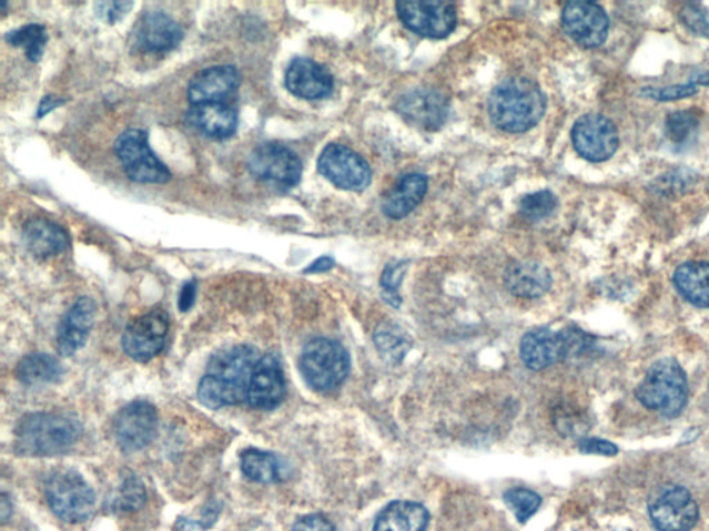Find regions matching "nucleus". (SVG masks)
<instances>
[{"label":"nucleus","instance_id":"obj_40","mask_svg":"<svg viewBox=\"0 0 709 531\" xmlns=\"http://www.w3.org/2000/svg\"><path fill=\"white\" fill-rule=\"evenodd\" d=\"M135 6L132 2H99L94 4V11L99 19L108 21L109 24H115L117 21L124 19L130 10Z\"/></svg>","mask_w":709,"mask_h":531},{"label":"nucleus","instance_id":"obj_45","mask_svg":"<svg viewBox=\"0 0 709 531\" xmlns=\"http://www.w3.org/2000/svg\"><path fill=\"white\" fill-rule=\"evenodd\" d=\"M334 266V262L332 258H327V256H325V258H321L317 259L315 262V264H312L308 268H306V273H322V272H327L331 270V268Z\"/></svg>","mask_w":709,"mask_h":531},{"label":"nucleus","instance_id":"obj_43","mask_svg":"<svg viewBox=\"0 0 709 531\" xmlns=\"http://www.w3.org/2000/svg\"><path fill=\"white\" fill-rule=\"evenodd\" d=\"M195 293H197V287H195V283H188L183 285L181 294H179L178 306L183 313L192 309L195 299Z\"/></svg>","mask_w":709,"mask_h":531},{"label":"nucleus","instance_id":"obj_4","mask_svg":"<svg viewBox=\"0 0 709 531\" xmlns=\"http://www.w3.org/2000/svg\"><path fill=\"white\" fill-rule=\"evenodd\" d=\"M688 396V378L673 359L656 361L636 388V398L641 405L668 418L678 417L683 411Z\"/></svg>","mask_w":709,"mask_h":531},{"label":"nucleus","instance_id":"obj_39","mask_svg":"<svg viewBox=\"0 0 709 531\" xmlns=\"http://www.w3.org/2000/svg\"><path fill=\"white\" fill-rule=\"evenodd\" d=\"M406 268L407 266L405 262H395V264L385 267V270L382 274V287L385 289V294H387L389 298L399 300L398 295H396V290H398L402 278L405 276Z\"/></svg>","mask_w":709,"mask_h":531},{"label":"nucleus","instance_id":"obj_17","mask_svg":"<svg viewBox=\"0 0 709 531\" xmlns=\"http://www.w3.org/2000/svg\"><path fill=\"white\" fill-rule=\"evenodd\" d=\"M396 111L411 125L437 131L448 119L449 108L443 93L434 89H415L398 100Z\"/></svg>","mask_w":709,"mask_h":531},{"label":"nucleus","instance_id":"obj_47","mask_svg":"<svg viewBox=\"0 0 709 531\" xmlns=\"http://www.w3.org/2000/svg\"><path fill=\"white\" fill-rule=\"evenodd\" d=\"M691 83H693V85L699 86H709V72H706V74H701L697 78H695L693 81H691Z\"/></svg>","mask_w":709,"mask_h":531},{"label":"nucleus","instance_id":"obj_10","mask_svg":"<svg viewBox=\"0 0 709 531\" xmlns=\"http://www.w3.org/2000/svg\"><path fill=\"white\" fill-rule=\"evenodd\" d=\"M249 170L260 181L294 187L303 175V164L294 151L281 143H264L250 155Z\"/></svg>","mask_w":709,"mask_h":531},{"label":"nucleus","instance_id":"obj_44","mask_svg":"<svg viewBox=\"0 0 709 531\" xmlns=\"http://www.w3.org/2000/svg\"><path fill=\"white\" fill-rule=\"evenodd\" d=\"M63 103H64L63 100L55 99L53 96L44 98L42 100L41 105H39V110H38L39 119H41V116L43 115H47L48 113H50V111H52L55 108H59V105Z\"/></svg>","mask_w":709,"mask_h":531},{"label":"nucleus","instance_id":"obj_37","mask_svg":"<svg viewBox=\"0 0 709 531\" xmlns=\"http://www.w3.org/2000/svg\"><path fill=\"white\" fill-rule=\"evenodd\" d=\"M680 20L697 35L709 38V10L701 4H688L680 10Z\"/></svg>","mask_w":709,"mask_h":531},{"label":"nucleus","instance_id":"obj_31","mask_svg":"<svg viewBox=\"0 0 709 531\" xmlns=\"http://www.w3.org/2000/svg\"><path fill=\"white\" fill-rule=\"evenodd\" d=\"M6 41L13 44L14 48L24 49L28 60L38 63L42 59L44 48H47V28L39 24H28L19 30L10 31L6 35Z\"/></svg>","mask_w":709,"mask_h":531},{"label":"nucleus","instance_id":"obj_6","mask_svg":"<svg viewBox=\"0 0 709 531\" xmlns=\"http://www.w3.org/2000/svg\"><path fill=\"white\" fill-rule=\"evenodd\" d=\"M300 368L312 389L331 392L347 379L350 356L336 340L314 339L301 354Z\"/></svg>","mask_w":709,"mask_h":531},{"label":"nucleus","instance_id":"obj_25","mask_svg":"<svg viewBox=\"0 0 709 531\" xmlns=\"http://www.w3.org/2000/svg\"><path fill=\"white\" fill-rule=\"evenodd\" d=\"M428 188L427 177L411 173L401 178L383 200V212L391 219H402L422 203Z\"/></svg>","mask_w":709,"mask_h":531},{"label":"nucleus","instance_id":"obj_34","mask_svg":"<svg viewBox=\"0 0 709 531\" xmlns=\"http://www.w3.org/2000/svg\"><path fill=\"white\" fill-rule=\"evenodd\" d=\"M505 502L515 513L518 521L526 523L540 507V497L528 489H512L506 491Z\"/></svg>","mask_w":709,"mask_h":531},{"label":"nucleus","instance_id":"obj_20","mask_svg":"<svg viewBox=\"0 0 709 531\" xmlns=\"http://www.w3.org/2000/svg\"><path fill=\"white\" fill-rule=\"evenodd\" d=\"M94 318H97V305L88 296L78 299L67 310L61 318L58 331V348L61 355L72 356L85 346Z\"/></svg>","mask_w":709,"mask_h":531},{"label":"nucleus","instance_id":"obj_33","mask_svg":"<svg viewBox=\"0 0 709 531\" xmlns=\"http://www.w3.org/2000/svg\"><path fill=\"white\" fill-rule=\"evenodd\" d=\"M700 127L699 115L695 111H677L668 115L666 121V133L669 142L675 145H685L695 137Z\"/></svg>","mask_w":709,"mask_h":531},{"label":"nucleus","instance_id":"obj_29","mask_svg":"<svg viewBox=\"0 0 709 531\" xmlns=\"http://www.w3.org/2000/svg\"><path fill=\"white\" fill-rule=\"evenodd\" d=\"M63 376V367L55 357L48 354H32L19 361L16 377L26 387H43L59 381Z\"/></svg>","mask_w":709,"mask_h":531},{"label":"nucleus","instance_id":"obj_35","mask_svg":"<svg viewBox=\"0 0 709 531\" xmlns=\"http://www.w3.org/2000/svg\"><path fill=\"white\" fill-rule=\"evenodd\" d=\"M557 208V198L547 190L527 195L521 201L520 211L524 217L538 222L550 216Z\"/></svg>","mask_w":709,"mask_h":531},{"label":"nucleus","instance_id":"obj_28","mask_svg":"<svg viewBox=\"0 0 709 531\" xmlns=\"http://www.w3.org/2000/svg\"><path fill=\"white\" fill-rule=\"evenodd\" d=\"M673 284L690 304L709 307V264L689 262L679 266L673 274Z\"/></svg>","mask_w":709,"mask_h":531},{"label":"nucleus","instance_id":"obj_8","mask_svg":"<svg viewBox=\"0 0 709 531\" xmlns=\"http://www.w3.org/2000/svg\"><path fill=\"white\" fill-rule=\"evenodd\" d=\"M585 335L577 329H564L555 333L551 329L539 328L528 333L521 340V359L524 365L534 371L556 365L574 351L583 348Z\"/></svg>","mask_w":709,"mask_h":531},{"label":"nucleus","instance_id":"obj_5","mask_svg":"<svg viewBox=\"0 0 709 531\" xmlns=\"http://www.w3.org/2000/svg\"><path fill=\"white\" fill-rule=\"evenodd\" d=\"M44 496L50 510L67 523L88 521L97 504L91 486L72 469H60L50 474L44 483Z\"/></svg>","mask_w":709,"mask_h":531},{"label":"nucleus","instance_id":"obj_24","mask_svg":"<svg viewBox=\"0 0 709 531\" xmlns=\"http://www.w3.org/2000/svg\"><path fill=\"white\" fill-rule=\"evenodd\" d=\"M505 285L513 295L536 299L551 287L550 272L536 262H518L507 267Z\"/></svg>","mask_w":709,"mask_h":531},{"label":"nucleus","instance_id":"obj_3","mask_svg":"<svg viewBox=\"0 0 709 531\" xmlns=\"http://www.w3.org/2000/svg\"><path fill=\"white\" fill-rule=\"evenodd\" d=\"M83 429L65 412H38L21 419L16 428V450L22 456L64 455L80 441Z\"/></svg>","mask_w":709,"mask_h":531},{"label":"nucleus","instance_id":"obj_36","mask_svg":"<svg viewBox=\"0 0 709 531\" xmlns=\"http://www.w3.org/2000/svg\"><path fill=\"white\" fill-rule=\"evenodd\" d=\"M146 501V490L141 482V479L136 478L133 473H128L122 479V484L119 496V506L125 511H136Z\"/></svg>","mask_w":709,"mask_h":531},{"label":"nucleus","instance_id":"obj_9","mask_svg":"<svg viewBox=\"0 0 709 531\" xmlns=\"http://www.w3.org/2000/svg\"><path fill=\"white\" fill-rule=\"evenodd\" d=\"M649 512L652 524L660 531H689L700 518L693 496L677 484L658 489L650 499Z\"/></svg>","mask_w":709,"mask_h":531},{"label":"nucleus","instance_id":"obj_11","mask_svg":"<svg viewBox=\"0 0 709 531\" xmlns=\"http://www.w3.org/2000/svg\"><path fill=\"white\" fill-rule=\"evenodd\" d=\"M169 329V315L163 309L150 310L128 324L122 348L133 360L150 361L163 351Z\"/></svg>","mask_w":709,"mask_h":531},{"label":"nucleus","instance_id":"obj_27","mask_svg":"<svg viewBox=\"0 0 709 531\" xmlns=\"http://www.w3.org/2000/svg\"><path fill=\"white\" fill-rule=\"evenodd\" d=\"M428 522V511L423 506L396 501L379 513L373 531H427Z\"/></svg>","mask_w":709,"mask_h":531},{"label":"nucleus","instance_id":"obj_18","mask_svg":"<svg viewBox=\"0 0 709 531\" xmlns=\"http://www.w3.org/2000/svg\"><path fill=\"white\" fill-rule=\"evenodd\" d=\"M286 396V381L275 355L262 356L256 362L249 389V405L256 410H273Z\"/></svg>","mask_w":709,"mask_h":531},{"label":"nucleus","instance_id":"obj_15","mask_svg":"<svg viewBox=\"0 0 709 531\" xmlns=\"http://www.w3.org/2000/svg\"><path fill=\"white\" fill-rule=\"evenodd\" d=\"M396 11L402 22L417 35L445 38L456 27V9L448 2H399Z\"/></svg>","mask_w":709,"mask_h":531},{"label":"nucleus","instance_id":"obj_26","mask_svg":"<svg viewBox=\"0 0 709 531\" xmlns=\"http://www.w3.org/2000/svg\"><path fill=\"white\" fill-rule=\"evenodd\" d=\"M22 239L28 251L38 258H49L63 253L69 245L64 228L47 219L28 222L22 231Z\"/></svg>","mask_w":709,"mask_h":531},{"label":"nucleus","instance_id":"obj_14","mask_svg":"<svg viewBox=\"0 0 709 531\" xmlns=\"http://www.w3.org/2000/svg\"><path fill=\"white\" fill-rule=\"evenodd\" d=\"M575 150L590 162L610 160L619 145L616 125L600 114L580 116L571 132Z\"/></svg>","mask_w":709,"mask_h":531},{"label":"nucleus","instance_id":"obj_7","mask_svg":"<svg viewBox=\"0 0 709 531\" xmlns=\"http://www.w3.org/2000/svg\"><path fill=\"white\" fill-rule=\"evenodd\" d=\"M114 151L131 181L150 184H163L170 181L169 167L150 149L148 132L125 131L117 139Z\"/></svg>","mask_w":709,"mask_h":531},{"label":"nucleus","instance_id":"obj_16","mask_svg":"<svg viewBox=\"0 0 709 531\" xmlns=\"http://www.w3.org/2000/svg\"><path fill=\"white\" fill-rule=\"evenodd\" d=\"M563 27L575 42L585 48H599L606 42L610 21L599 4L571 2L563 10Z\"/></svg>","mask_w":709,"mask_h":531},{"label":"nucleus","instance_id":"obj_2","mask_svg":"<svg viewBox=\"0 0 709 531\" xmlns=\"http://www.w3.org/2000/svg\"><path fill=\"white\" fill-rule=\"evenodd\" d=\"M489 116L499 130L523 133L533 130L546 110V99L538 83L513 76L500 82L490 93Z\"/></svg>","mask_w":709,"mask_h":531},{"label":"nucleus","instance_id":"obj_22","mask_svg":"<svg viewBox=\"0 0 709 531\" xmlns=\"http://www.w3.org/2000/svg\"><path fill=\"white\" fill-rule=\"evenodd\" d=\"M135 37L139 47L143 50L164 53L179 47L183 39V30L170 16L153 11L139 21Z\"/></svg>","mask_w":709,"mask_h":531},{"label":"nucleus","instance_id":"obj_38","mask_svg":"<svg viewBox=\"0 0 709 531\" xmlns=\"http://www.w3.org/2000/svg\"><path fill=\"white\" fill-rule=\"evenodd\" d=\"M699 92L693 83L689 85H673L667 88H645L641 89V96L657 100V102H675V100L693 96Z\"/></svg>","mask_w":709,"mask_h":531},{"label":"nucleus","instance_id":"obj_1","mask_svg":"<svg viewBox=\"0 0 709 531\" xmlns=\"http://www.w3.org/2000/svg\"><path fill=\"white\" fill-rule=\"evenodd\" d=\"M261 357L249 345L232 346L216 354L200 381L199 400L212 410L247 401L251 378Z\"/></svg>","mask_w":709,"mask_h":531},{"label":"nucleus","instance_id":"obj_42","mask_svg":"<svg viewBox=\"0 0 709 531\" xmlns=\"http://www.w3.org/2000/svg\"><path fill=\"white\" fill-rule=\"evenodd\" d=\"M293 531H336V529L325 517L308 515L295 523Z\"/></svg>","mask_w":709,"mask_h":531},{"label":"nucleus","instance_id":"obj_30","mask_svg":"<svg viewBox=\"0 0 709 531\" xmlns=\"http://www.w3.org/2000/svg\"><path fill=\"white\" fill-rule=\"evenodd\" d=\"M242 471L256 483H276L282 478L281 463L271 452L250 449L242 456Z\"/></svg>","mask_w":709,"mask_h":531},{"label":"nucleus","instance_id":"obj_19","mask_svg":"<svg viewBox=\"0 0 709 531\" xmlns=\"http://www.w3.org/2000/svg\"><path fill=\"white\" fill-rule=\"evenodd\" d=\"M239 85L240 74L233 65L209 67L189 82L188 99L192 105L223 102Z\"/></svg>","mask_w":709,"mask_h":531},{"label":"nucleus","instance_id":"obj_13","mask_svg":"<svg viewBox=\"0 0 709 531\" xmlns=\"http://www.w3.org/2000/svg\"><path fill=\"white\" fill-rule=\"evenodd\" d=\"M159 428L158 410L148 401H133L114 419V436L121 450L139 451L152 443Z\"/></svg>","mask_w":709,"mask_h":531},{"label":"nucleus","instance_id":"obj_46","mask_svg":"<svg viewBox=\"0 0 709 531\" xmlns=\"http://www.w3.org/2000/svg\"><path fill=\"white\" fill-rule=\"evenodd\" d=\"M0 508H2L3 522H8L9 513H11V504L8 499H6V496L2 497V506H0Z\"/></svg>","mask_w":709,"mask_h":531},{"label":"nucleus","instance_id":"obj_41","mask_svg":"<svg viewBox=\"0 0 709 531\" xmlns=\"http://www.w3.org/2000/svg\"><path fill=\"white\" fill-rule=\"evenodd\" d=\"M579 451H583L584 455L612 457L617 456L618 447L611 441L602 439H584L580 440Z\"/></svg>","mask_w":709,"mask_h":531},{"label":"nucleus","instance_id":"obj_32","mask_svg":"<svg viewBox=\"0 0 709 531\" xmlns=\"http://www.w3.org/2000/svg\"><path fill=\"white\" fill-rule=\"evenodd\" d=\"M374 343H376L379 354L389 362H399L404 359L411 346L404 331L394 326H388V324H384V326H379L376 329Z\"/></svg>","mask_w":709,"mask_h":531},{"label":"nucleus","instance_id":"obj_48","mask_svg":"<svg viewBox=\"0 0 709 531\" xmlns=\"http://www.w3.org/2000/svg\"><path fill=\"white\" fill-rule=\"evenodd\" d=\"M622 531H632V530H622Z\"/></svg>","mask_w":709,"mask_h":531},{"label":"nucleus","instance_id":"obj_12","mask_svg":"<svg viewBox=\"0 0 709 531\" xmlns=\"http://www.w3.org/2000/svg\"><path fill=\"white\" fill-rule=\"evenodd\" d=\"M323 176L334 186L361 192L372 182V170L355 151L343 144H328L317 161Z\"/></svg>","mask_w":709,"mask_h":531},{"label":"nucleus","instance_id":"obj_23","mask_svg":"<svg viewBox=\"0 0 709 531\" xmlns=\"http://www.w3.org/2000/svg\"><path fill=\"white\" fill-rule=\"evenodd\" d=\"M189 121L195 130L212 139H227L237 130L236 110L225 102L193 105Z\"/></svg>","mask_w":709,"mask_h":531},{"label":"nucleus","instance_id":"obj_21","mask_svg":"<svg viewBox=\"0 0 709 531\" xmlns=\"http://www.w3.org/2000/svg\"><path fill=\"white\" fill-rule=\"evenodd\" d=\"M286 86L294 96L317 100L328 96L333 76L325 67L310 59H295L286 74Z\"/></svg>","mask_w":709,"mask_h":531}]
</instances>
